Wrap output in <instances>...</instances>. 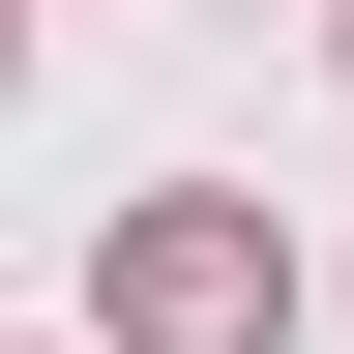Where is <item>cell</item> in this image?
<instances>
[{
  "instance_id": "6da1fadb",
  "label": "cell",
  "mask_w": 354,
  "mask_h": 354,
  "mask_svg": "<svg viewBox=\"0 0 354 354\" xmlns=\"http://www.w3.org/2000/svg\"><path fill=\"white\" fill-rule=\"evenodd\" d=\"M295 325V236H266L236 177H148V236H118V354H266Z\"/></svg>"
}]
</instances>
